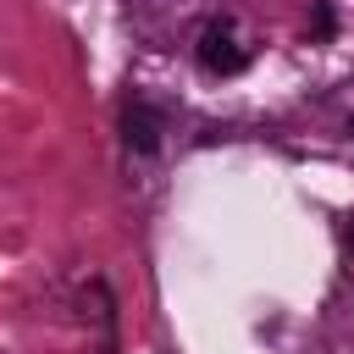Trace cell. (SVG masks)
Here are the masks:
<instances>
[{"mask_svg": "<svg viewBox=\"0 0 354 354\" xmlns=\"http://www.w3.org/2000/svg\"><path fill=\"white\" fill-rule=\"evenodd\" d=\"M122 138H127V149H138V155H155L160 149V111L149 105V100H127L122 105Z\"/></svg>", "mask_w": 354, "mask_h": 354, "instance_id": "7a4b0ae2", "label": "cell"}, {"mask_svg": "<svg viewBox=\"0 0 354 354\" xmlns=\"http://www.w3.org/2000/svg\"><path fill=\"white\" fill-rule=\"evenodd\" d=\"M348 243H354V216H348Z\"/></svg>", "mask_w": 354, "mask_h": 354, "instance_id": "277c9868", "label": "cell"}, {"mask_svg": "<svg viewBox=\"0 0 354 354\" xmlns=\"http://www.w3.org/2000/svg\"><path fill=\"white\" fill-rule=\"evenodd\" d=\"M332 0H315V39H332Z\"/></svg>", "mask_w": 354, "mask_h": 354, "instance_id": "3957f363", "label": "cell"}, {"mask_svg": "<svg viewBox=\"0 0 354 354\" xmlns=\"http://www.w3.org/2000/svg\"><path fill=\"white\" fill-rule=\"evenodd\" d=\"M348 133H354V127H348Z\"/></svg>", "mask_w": 354, "mask_h": 354, "instance_id": "5b68a950", "label": "cell"}, {"mask_svg": "<svg viewBox=\"0 0 354 354\" xmlns=\"http://www.w3.org/2000/svg\"><path fill=\"white\" fill-rule=\"evenodd\" d=\"M199 66H205V72H221V77H232V72L249 66V55H243V44L232 39L227 22H210V28L199 33Z\"/></svg>", "mask_w": 354, "mask_h": 354, "instance_id": "6da1fadb", "label": "cell"}]
</instances>
